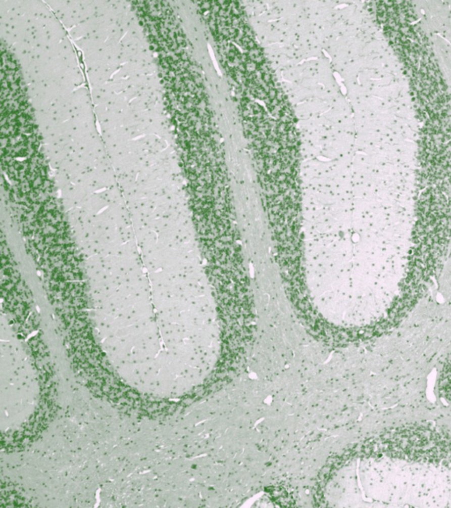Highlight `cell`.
I'll return each instance as SVG.
<instances>
[{
    "mask_svg": "<svg viewBox=\"0 0 451 508\" xmlns=\"http://www.w3.org/2000/svg\"><path fill=\"white\" fill-rule=\"evenodd\" d=\"M155 104L152 103L150 101V97H145V96H138L134 98L133 100L130 102V107L132 109V111L138 113L139 111H145L148 109L150 104Z\"/></svg>",
    "mask_w": 451,
    "mask_h": 508,
    "instance_id": "obj_13",
    "label": "cell"
},
{
    "mask_svg": "<svg viewBox=\"0 0 451 508\" xmlns=\"http://www.w3.org/2000/svg\"><path fill=\"white\" fill-rule=\"evenodd\" d=\"M323 492L331 507H451V465L392 456L365 441L328 464Z\"/></svg>",
    "mask_w": 451,
    "mask_h": 508,
    "instance_id": "obj_1",
    "label": "cell"
},
{
    "mask_svg": "<svg viewBox=\"0 0 451 508\" xmlns=\"http://www.w3.org/2000/svg\"><path fill=\"white\" fill-rule=\"evenodd\" d=\"M138 243L136 240H131L128 242L124 243L120 246L117 247L115 250L113 255L120 256L123 258H138Z\"/></svg>",
    "mask_w": 451,
    "mask_h": 508,
    "instance_id": "obj_7",
    "label": "cell"
},
{
    "mask_svg": "<svg viewBox=\"0 0 451 508\" xmlns=\"http://www.w3.org/2000/svg\"><path fill=\"white\" fill-rule=\"evenodd\" d=\"M97 194H100L104 200L107 201L109 206L112 204H126V201L124 200V195H123V192L118 187V186L108 188V189L99 192Z\"/></svg>",
    "mask_w": 451,
    "mask_h": 508,
    "instance_id": "obj_8",
    "label": "cell"
},
{
    "mask_svg": "<svg viewBox=\"0 0 451 508\" xmlns=\"http://www.w3.org/2000/svg\"><path fill=\"white\" fill-rule=\"evenodd\" d=\"M78 246H79L80 253L83 256H85V258H87V257H90V256L100 253L101 249H102V246H101L98 241L85 240V241H83V242L79 244Z\"/></svg>",
    "mask_w": 451,
    "mask_h": 508,
    "instance_id": "obj_11",
    "label": "cell"
},
{
    "mask_svg": "<svg viewBox=\"0 0 451 508\" xmlns=\"http://www.w3.org/2000/svg\"><path fill=\"white\" fill-rule=\"evenodd\" d=\"M105 258L106 256L102 253H97L94 255L85 258V268L87 278H91L97 273H100L101 271L105 269L106 265Z\"/></svg>",
    "mask_w": 451,
    "mask_h": 508,
    "instance_id": "obj_3",
    "label": "cell"
},
{
    "mask_svg": "<svg viewBox=\"0 0 451 508\" xmlns=\"http://www.w3.org/2000/svg\"><path fill=\"white\" fill-rule=\"evenodd\" d=\"M93 112H94L95 118L99 123L106 121L109 118V114H110V111H108V104H106L96 105L93 109Z\"/></svg>",
    "mask_w": 451,
    "mask_h": 508,
    "instance_id": "obj_17",
    "label": "cell"
},
{
    "mask_svg": "<svg viewBox=\"0 0 451 508\" xmlns=\"http://www.w3.org/2000/svg\"><path fill=\"white\" fill-rule=\"evenodd\" d=\"M130 86L131 85H130L129 80L124 79V80H111L110 81H108L107 83L104 84L102 87L104 88L105 92L120 94L123 93L124 90L127 89L128 87H130Z\"/></svg>",
    "mask_w": 451,
    "mask_h": 508,
    "instance_id": "obj_12",
    "label": "cell"
},
{
    "mask_svg": "<svg viewBox=\"0 0 451 508\" xmlns=\"http://www.w3.org/2000/svg\"><path fill=\"white\" fill-rule=\"evenodd\" d=\"M55 180L59 191L62 190L65 187L72 183L71 179H70V176L66 172L59 170V169L56 171Z\"/></svg>",
    "mask_w": 451,
    "mask_h": 508,
    "instance_id": "obj_19",
    "label": "cell"
},
{
    "mask_svg": "<svg viewBox=\"0 0 451 508\" xmlns=\"http://www.w3.org/2000/svg\"><path fill=\"white\" fill-rule=\"evenodd\" d=\"M46 83L43 82H35L27 86V93L29 99H32L34 97H37L44 90Z\"/></svg>",
    "mask_w": 451,
    "mask_h": 508,
    "instance_id": "obj_18",
    "label": "cell"
},
{
    "mask_svg": "<svg viewBox=\"0 0 451 508\" xmlns=\"http://www.w3.org/2000/svg\"><path fill=\"white\" fill-rule=\"evenodd\" d=\"M113 73L107 68H99L96 70L87 71V77L89 80L91 87H101L108 81L111 80Z\"/></svg>",
    "mask_w": 451,
    "mask_h": 508,
    "instance_id": "obj_5",
    "label": "cell"
},
{
    "mask_svg": "<svg viewBox=\"0 0 451 508\" xmlns=\"http://www.w3.org/2000/svg\"><path fill=\"white\" fill-rule=\"evenodd\" d=\"M61 81H64V82H67V83L72 84L73 86H79L80 84L83 83V76L80 71H79V68L77 69L71 70L67 75H66L64 79H63ZM60 81V82H61Z\"/></svg>",
    "mask_w": 451,
    "mask_h": 508,
    "instance_id": "obj_15",
    "label": "cell"
},
{
    "mask_svg": "<svg viewBox=\"0 0 451 508\" xmlns=\"http://www.w3.org/2000/svg\"><path fill=\"white\" fill-rule=\"evenodd\" d=\"M144 70H145V75L157 74V66H156V64L155 62L150 63V64H145Z\"/></svg>",
    "mask_w": 451,
    "mask_h": 508,
    "instance_id": "obj_25",
    "label": "cell"
},
{
    "mask_svg": "<svg viewBox=\"0 0 451 508\" xmlns=\"http://www.w3.org/2000/svg\"><path fill=\"white\" fill-rule=\"evenodd\" d=\"M104 91V88L101 87H91V97H92V102L96 106L101 104V99L103 97Z\"/></svg>",
    "mask_w": 451,
    "mask_h": 508,
    "instance_id": "obj_22",
    "label": "cell"
},
{
    "mask_svg": "<svg viewBox=\"0 0 451 508\" xmlns=\"http://www.w3.org/2000/svg\"><path fill=\"white\" fill-rule=\"evenodd\" d=\"M152 232L153 230L149 226H142V227L134 228L135 239L138 243V246H141L142 243L148 238V236L150 235Z\"/></svg>",
    "mask_w": 451,
    "mask_h": 508,
    "instance_id": "obj_16",
    "label": "cell"
},
{
    "mask_svg": "<svg viewBox=\"0 0 451 508\" xmlns=\"http://www.w3.org/2000/svg\"><path fill=\"white\" fill-rule=\"evenodd\" d=\"M35 118L38 127H51L59 124L56 115L51 110L48 111H35Z\"/></svg>",
    "mask_w": 451,
    "mask_h": 508,
    "instance_id": "obj_9",
    "label": "cell"
},
{
    "mask_svg": "<svg viewBox=\"0 0 451 508\" xmlns=\"http://www.w3.org/2000/svg\"><path fill=\"white\" fill-rule=\"evenodd\" d=\"M131 86L138 87L139 89L144 88L147 85V75H138V76L128 78Z\"/></svg>",
    "mask_w": 451,
    "mask_h": 508,
    "instance_id": "obj_20",
    "label": "cell"
},
{
    "mask_svg": "<svg viewBox=\"0 0 451 508\" xmlns=\"http://www.w3.org/2000/svg\"><path fill=\"white\" fill-rule=\"evenodd\" d=\"M92 104L88 89L86 87H78L73 93L71 106L72 108H78L85 104Z\"/></svg>",
    "mask_w": 451,
    "mask_h": 508,
    "instance_id": "obj_10",
    "label": "cell"
},
{
    "mask_svg": "<svg viewBox=\"0 0 451 508\" xmlns=\"http://www.w3.org/2000/svg\"><path fill=\"white\" fill-rule=\"evenodd\" d=\"M109 207V203H108L106 200H104V198L101 196L99 194H89L87 195L86 197L83 199L80 204H79V208H84V209H86L88 211L92 212L94 214H98L100 212L104 210L105 208Z\"/></svg>",
    "mask_w": 451,
    "mask_h": 508,
    "instance_id": "obj_2",
    "label": "cell"
},
{
    "mask_svg": "<svg viewBox=\"0 0 451 508\" xmlns=\"http://www.w3.org/2000/svg\"><path fill=\"white\" fill-rule=\"evenodd\" d=\"M139 92H140V89L138 88V87L130 86V87H128L127 89L124 90V92H123V95L127 99L128 102H131L134 98L139 96Z\"/></svg>",
    "mask_w": 451,
    "mask_h": 508,
    "instance_id": "obj_23",
    "label": "cell"
},
{
    "mask_svg": "<svg viewBox=\"0 0 451 508\" xmlns=\"http://www.w3.org/2000/svg\"><path fill=\"white\" fill-rule=\"evenodd\" d=\"M29 101L35 111H48L52 109V103L45 100L44 98L40 96L29 99Z\"/></svg>",
    "mask_w": 451,
    "mask_h": 508,
    "instance_id": "obj_14",
    "label": "cell"
},
{
    "mask_svg": "<svg viewBox=\"0 0 451 508\" xmlns=\"http://www.w3.org/2000/svg\"><path fill=\"white\" fill-rule=\"evenodd\" d=\"M124 79H128V74L127 72L125 71L123 66H121L120 68L114 73L113 76L111 78L112 80H124Z\"/></svg>",
    "mask_w": 451,
    "mask_h": 508,
    "instance_id": "obj_24",
    "label": "cell"
},
{
    "mask_svg": "<svg viewBox=\"0 0 451 508\" xmlns=\"http://www.w3.org/2000/svg\"><path fill=\"white\" fill-rule=\"evenodd\" d=\"M45 29L48 32L49 37L59 39L62 41L66 38V32L63 28L62 25L59 22V19L52 14L48 19V22L45 27Z\"/></svg>",
    "mask_w": 451,
    "mask_h": 508,
    "instance_id": "obj_6",
    "label": "cell"
},
{
    "mask_svg": "<svg viewBox=\"0 0 451 508\" xmlns=\"http://www.w3.org/2000/svg\"><path fill=\"white\" fill-rule=\"evenodd\" d=\"M146 86H148L149 88L155 90V91H162V85H161L157 74L147 75V85Z\"/></svg>",
    "mask_w": 451,
    "mask_h": 508,
    "instance_id": "obj_21",
    "label": "cell"
},
{
    "mask_svg": "<svg viewBox=\"0 0 451 508\" xmlns=\"http://www.w3.org/2000/svg\"><path fill=\"white\" fill-rule=\"evenodd\" d=\"M104 43L105 42L101 41L99 39L95 38V37H92V36H87L85 38L79 39V40L75 41V44L78 46V48L82 51L85 58L103 50Z\"/></svg>",
    "mask_w": 451,
    "mask_h": 508,
    "instance_id": "obj_4",
    "label": "cell"
}]
</instances>
